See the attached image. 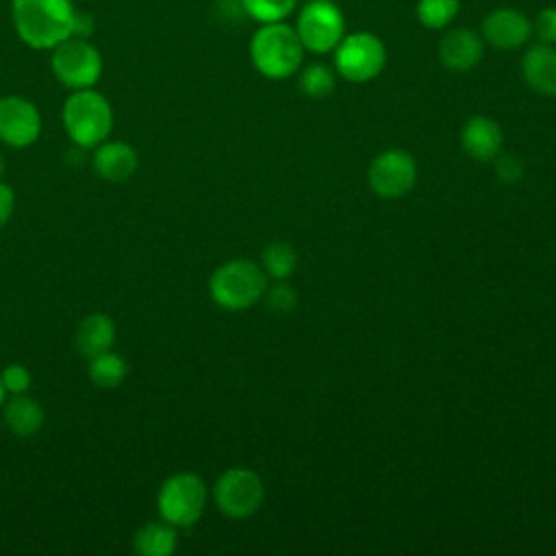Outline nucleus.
I'll return each mask as SVG.
<instances>
[{
    "instance_id": "28",
    "label": "nucleus",
    "mask_w": 556,
    "mask_h": 556,
    "mask_svg": "<svg viewBox=\"0 0 556 556\" xmlns=\"http://www.w3.org/2000/svg\"><path fill=\"white\" fill-rule=\"evenodd\" d=\"M13 206H15V195H13L11 187L0 182V226H4L9 222Z\"/></svg>"
},
{
    "instance_id": "30",
    "label": "nucleus",
    "mask_w": 556,
    "mask_h": 556,
    "mask_svg": "<svg viewBox=\"0 0 556 556\" xmlns=\"http://www.w3.org/2000/svg\"><path fill=\"white\" fill-rule=\"evenodd\" d=\"M4 402V384H2V378H0V404Z\"/></svg>"
},
{
    "instance_id": "2",
    "label": "nucleus",
    "mask_w": 556,
    "mask_h": 556,
    "mask_svg": "<svg viewBox=\"0 0 556 556\" xmlns=\"http://www.w3.org/2000/svg\"><path fill=\"white\" fill-rule=\"evenodd\" d=\"M250 56L254 67L271 80L293 76L304 61V46L295 26L285 22L263 24L250 41Z\"/></svg>"
},
{
    "instance_id": "20",
    "label": "nucleus",
    "mask_w": 556,
    "mask_h": 556,
    "mask_svg": "<svg viewBox=\"0 0 556 556\" xmlns=\"http://www.w3.org/2000/svg\"><path fill=\"white\" fill-rule=\"evenodd\" d=\"M89 378L98 387L113 389L122 384V380L126 378V361L119 354H113L111 350L104 354H98L89 363Z\"/></svg>"
},
{
    "instance_id": "13",
    "label": "nucleus",
    "mask_w": 556,
    "mask_h": 556,
    "mask_svg": "<svg viewBox=\"0 0 556 556\" xmlns=\"http://www.w3.org/2000/svg\"><path fill=\"white\" fill-rule=\"evenodd\" d=\"M484 39L471 28H450L439 41V59L452 72H467L482 61Z\"/></svg>"
},
{
    "instance_id": "8",
    "label": "nucleus",
    "mask_w": 556,
    "mask_h": 556,
    "mask_svg": "<svg viewBox=\"0 0 556 556\" xmlns=\"http://www.w3.org/2000/svg\"><path fill=\"white\" fill-rule=\"evenodd\" d=\"M295 33L304 50L324 54L339 46L345 35V17L332 0H311L298 15Z\"/></svg>"
},
{
    "instance_id": "19",
    "label": "nucleus",
    "mask_w": 556,
    "mask_h": 556,
    "mask_svg": "<svg viewBox=\"0 0 556 556\" xmlns=\"http://www.w3.org/2000/svg\"><path fill=\"white\" fill-rule=\"evenodd\" d=\"M176 549V530L167 521L146 523L135 534V552L143 556H167Z\"/></svg>"
},
{
    "instance_id": "21",
    "label": "nucleus",
    "mask_w": 556,
    "mask_h": 556,
    "mask_svg": "<svg viewBox=\"0 0 556 556\" xmlns=\"http://www.w3.org/2000/svg\"><path fill=\"white\" fill-rule=\"evenodd\" d=\"M261 261H263V271L267 276L276 278V280H282V278H287L295 269L298 254L291 248V243L274 241V243L265 245V250L261 254Z\"/></svg>"
},
{
    "instance_id": "11",
    "label": "nucleus",
    "mask_w": 556,
    "mask_h": 556,
    "mask_svg": "<svg viewBox=\"0 0 556 556\" xmlns=\"http://www.w3.org/2000/svg\"><path fill=\"white\" fill-rule=\"evenodd\" d=\"M41 132V115L37 106L22 96L0 98V141L13 148H26Z\"/></svg>"
},
{
    "instance_id": "18",
    "label": "nucleus",
    "mask_w": 556,
    "mask_h": 556,
    "mask_svg": "<svg viewBox=\"0 0 556 556\" xmlns=\"http://www.w3.org/2000/svg\"><path fill=\"white\" fill-rule=\"evenodd\" d=\"M4 421L17 437H33L43 426V408L37 400L15 393L4 406Z\"/></svg>"
},
{
    "instance_id": "17",
    "label": "nucleus",
    "mask_w": 556,
    "mask_h": 556,
    "mask_svg": "<svg viewBox=\"0 0 556 556\" xmlns=\"http://www.w3.org/2000/svg\"><path fill=\"white\" fill-rule=\"evenodd\" d=\"M115 343V324L104 313H93L85 317L76 332V348L83 356H98L113 348Z\"/></svg>"
},
{
    "instance_id": "15",
    "label": "nucleus",
    "mask_w": 556,
    "mask_h": 556,
    "mask_svg": "<svg viewBox=\"0 0 556 556\" xmlns=\"http://www.w3.org/2000/svg\"><path fill=\"white\" fill-rule=\"evenodd\" d=\"M502 130L495 119L486 115H473L460 130V143L465 152L476 161H491L502 150Z\"/></svg>"
},
{
    "instance_id": "26",
    "label": "nucleus",
    "mask_w": 556,
    "mask_h": 556,
    "mask_svg": "<svg viewBox=\"0 0 556 556\" xmlns=\"http://www.w3.org/2000/svg\"><path fill=\"white\" fill-rule=\"evenodd\" d=\"M532 33L541 43H556V7H545L532 22Z\"/></svg>"
},
{
    "instance_id": "4",
    "label": "nucleus",
    "mask_w": 556,
    "mask_h": 556,
    "mask_svg": "<svg viewBox=\"0 0 556 556\" xmlns=\"http://www.w3.org/2000/svg\"><path fill=\"white\" fill-rule=\"evenodd\" d=\"M267 289V274L252 261L235 258L217 267L208 280L211 298L228 311H243L258 302Z\"/></svg>"
},
{
    "instance_id": "12",
    "label": "nucleus",
    "mask_w": 556,
    "mask_h": 556,
    "mask_svg": "<svg viewBox=\"0 0 556 556\" xmlns=\"http://www.w3.org/2000/svg\"><path fill=\"white\" fill-rule=\"evenodd\" d=\"M532 37V22L526 13L510 7L491 11L482 22V39L497 50L523 48Z\"/></svg>"
},
{
    "instance_id": "27",
    "label": "nucleus",
    "mask_w": 556,
    "mask_h": 556,
    "mask_svg": "<svg viewBox=\"0 0 556 556\" xmlns=\"http://www.w3.org/2000/svg\"><path fill=\"white\" fill-rule=\"evenodd\" d=\"M0 378H2L4 391H11V393H24L30 387V380H33L30 371L24 365H9V367H4Z\"/></svg>"
},
{
    "instance_id": "16",
    "label": "nucleus",
    "mask_w": 556,
    "mask_h": 556,
    "mask_svg": "<svg viewBox=\"0 0 556 556\" xmlns=\"http://www.w3.org/2000/svg\"><path fill=\"white\" fill-rule=\"evenodd\" d=\"M137 152L124 141L102 143L93 156V169L98 172V176L113 182L130 178L137 169Z\"/></svg>"
},
{
    "instance_id": "24",
    "label": "nucleus",
    "mask_w": 556,
    "mask_h": 556,
    "mask_svg": "<svg viewBox=\"0 0 556 556\" xmlns=\"http://www.w3.org/2000/svg\"><path fill=\"white\" fill-rule=\"evenodd\" d=\"M295 4L298 0H241L243 11L261 24L282 22L295 9Z\"/></svg>"
},
{
    "instance_id": "23",
    "label": "nucleus",
    "mask_w": 556,
    "mask_h": 556,
    "mask_svg": "<svg viewBox=\"0 0 556 556\" xmlns=\"http://www.w3.org/2000/svg\"><path fill=\"white\" fill-rule=\"evenodd\" d=\"M334 83H337L334 72L328 65H321V63H313V65L304 67L300 72V78H298L300 91L308 98H315V100L330 96L332 89H334Z\"/></svg>"
},
{
    "instance_id": "5",
    "label": "nucleus",
    "mask_w": 556,
    "mask_h": 556,
    "mask_svg": "<svg viewBox=\"0 0 556 556\" xmlns=\"http://www.w3.org/2000/svg\"><path fill=\"white\" fill-rule=\"evenodd\" d=\"M387 63V48L374 33L361 30L343 35L334 48V67L341 78L350 83L374 80Z\"/></svg>"
},
{
    "instance_id": "14",
    "label": "nucleus",
    "mask_w": 556,
    "mask_h": 556,
    "mask_svg": "<svg viewBox=\"0 0 556 556\" xmlns=\"http://www.w3.org/2000/svg\"><path fill=\"white\" fill-rule=\"evenodd\" d=\"M521 76L526 85L541 96H556V48L534 43L521 56Z\"/></svg>"
},
{
    "instance_id": "10",
    "label": "nucleus",
    "mask_w": 556,
    "mask_h": 556,
    "mask_svg": "<svg viewBox=\"0 0 556 556\" xmlns=\"http://www.w3.org/2000/svg\"><path fill=\"white\" fill-rule=\"evenodd\" d=\"M367 178L380 198H400L413 189L417 165L406 150H384L371 161Z\"/></svg>"
},
{
    "instance_id": "22",
    "label": "nucleus",
    "mask_w": 556,
    "mask_h": 556,
    "mask_svg": "<svg viewBox=\"0 0 556 556\" xmlns=\"http://www.w3.org/2000/svg\"><path fill=\"white\" fill-rule=\"evenodd\" d=\"M460 9V0H419L417 20L430 30H441L450 26Z\"/></svg>"
},
{
    "instance_id": "25",
    "label": "nucleus",
    "mask_w": 556,
    "mask_h": 556,
    "mask_svg": "<svg viewBox=\"0 0 556 556\" xmlns=\"http://www.w3.org/2000/svg\"><path fill=\"white\" fill-rule=\"evenodd\" d=\"M265 304L271 313L276 315H287L295 308L298 304V293L291 285L287 282H276L269 291H267V298H265Z\"/></svg>"
},
{
    "instance_id": "29",
    "label": "nucleus",
    "mask_w": 556,
    "mask_h": 556,
    "mask_svg": "<svg viewBox=\"0 0 556 556\" xmlns=\"http://www.w3.org/2000/svg\"><path fill=\"white\" fill-rule=\"evenodd\" d=\"M497 172L504 180H517L521 176V163L515 156H504L497 161Z\"/></svg>"
},
{
    "instance_id": "6",
    "label": "nucleus",
    "mask_w": 556,
    "mask_h": 556,
    "mask_svg": "<svg viewBox=\"0 0 556 556\" xmlns=\"http://www.w3.org/2000/svg\"><path fill=\"white\" fill-rule=\"evenodd\" d=\"M156 504L163 521L174 528L193 526L206 504L204 480L195 473H176L163 482Z\"/></svg>"
},
{
    "instance_id": "7",
    "label": "nucleus",
    "mask_w": 556,
    "mask_h": 556,
    "mask_svg": "<svg viewBox=\"0 0 556 556\" xmlns=\"http://www.w3.org/2000/svg\"><path fill=\"white\" fill-rule=\"evenodd\" d=\"M52 72L70 89L93 87L102 74V56L85 37H70L52 48Z\"/></svg>"
},
{
    "instance_id": "3",
    "label": "nucleus",
    "mask_w": 556,
    "mask_h": 556,
    "mask_svg": "<svg viewBox=\"0 0 556 556\" xmlns=\"http://www.w3.org/2000/svg\"><path fill=\"white\" fill-rule=\"evenodd\" d=\"M63 126L78 148L100 146L113 128L109 100L91 87L74 89L63 104Z\"/></svg>"
},
{
    "instance_id": "31",
    "label": "nucleus",
    "mask_w": 556,
    "mask_h": 556,
    "mask_svg": "<svg viewBox=\"0 0 556 556\" xmlns=\"http://www.w3.org/2000/svg\"><path fill=\"white\" fill-rule=\"evenodd\" d=\"M2 169H4V161H2V156H0V174H2Z\"/></svg>"
},
{
    "instance_id": "1",
    "label": "nucleus",
    "mask_w": 556,
    "mask_h": 556,
    "mask_svg": "<svg viewBox=\"0 0 556 556\" xmlns=\"http://www.w3.org/2000/svg\"><path fill=\"white\" fill-rule=\"evenodd\" d=\"M11 15L20 39L35 50H52L76 35L72 0H11Z\"/></svg>"
},
{
    "instance_id": "9",
    "label": "nucleus",
    "mask_w": 556,
    "mask_h": 556,
    "mask_svg": "<svg viewBox=\"0 0 556 556\" xmlns=\"http://www.w3.org/2000/svg\"><path fill=\"white\" fill-rule=\"evenodd\" d=\"M213 495H215L217 508L226 517L243 519L258 510L265 497V486L256 471L245 467H232L219 476V480L215 482Z\"/></svg>"
}]
</instances>
